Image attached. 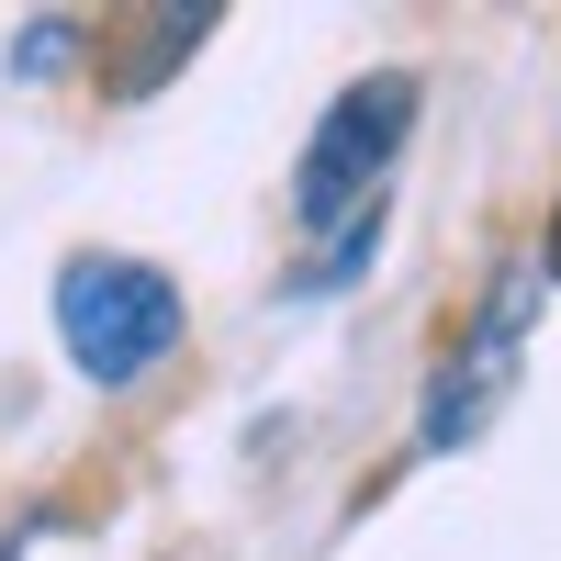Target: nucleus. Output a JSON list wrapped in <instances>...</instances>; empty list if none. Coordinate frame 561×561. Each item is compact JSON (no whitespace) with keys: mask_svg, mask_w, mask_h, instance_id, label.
Instances as JSON below:
<instances>
[{"mask_svg":"<svg viewBox=\"0 0 561 561\" xmlns=\"http://www.w3.org/2000/svg\"><path fill=\"white\" fill-rule=\"evenodd\" d=\"M539 280H550L539 259H517V270L494 280V304H483V325H472V348H460V359L438 370V382H427V415H415V438H427V449L483 438V415L505 404V382H517V359H528V314L550 304Z\"/></svg>","mask_w":561,"mask_h":561,"instance_id":"7ed1b4c3","label":"nucleus"},{"mask_svg":"<svg viewBox=\"0 0 561 561\" xmlns=\"http://www.w3.org/2000/svg\"><path fill=\"white\" fill-rule=\"evenodd\" d=\"M57 337L90 382H135L180 348V293L147 259H68L57 270Z\"/></svg>","mask_w":561,"mask_h":561,"instance_id":"f03ea898","label":"nucleus"},{"mask_svg":"<svg viewBox=\"0 0 561 561\" xmlns=\"http://www.w3.org/2000/svg\"><path fill=\"white\" fill-rule=\"evenodd\" d=\"M404 135H415V79H404V68L337 90V113L314 124V147H304V169H293V225H304V237L359 225L370 203H382V169L404 158Z\"/></svg>","mask_w":561,"mask_h":561,"instance_id":"f257e3e1","label":"nucleus"},{"mask_svg":"<svg viewBox=\"0 0 561 561\" xmlns=\"http://www.w3.org/2000/svg\"><path fill=\"white\" fill-rule=\"evenodd\" d=\"M57 57H68V23H34V34H23V57H12V68H23V79H45V68H57Z\"/></svg>","mask_w":561,"mask_h":561,"instance_id":"20e7f679","label":"nucleus"},{"mask_svg":"<svg viewBox=\"0 0 561 561\" xmlns=\"http://www.w3.org/2000/svg\"><path fill=\"white\" fill-rule=\"evenodd\" d=\"M539 270H550V280H561V237H550V248H539Z\"/></svg>","mask_w":561,"mask_h":561,"instance_id":"39448f33","label":"nucleus"}]
</instances>
